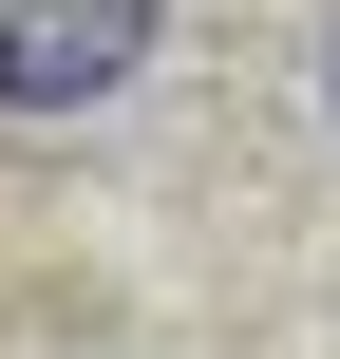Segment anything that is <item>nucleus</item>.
<instances>
[{
    "label": "nucleus",
    "mask_w": 340,
    "mask_h": 359,
    "mask_svg": "<svg viewBox=\"0 0 340 359\" xmlns=\"http://www.w3.org/2000/svg\"><path fill=\"white\" fill-rule=\"evenodd\" d=\"M322 95H340V38H322Z\"/></svg>",
    "instance_id": "obj_2"
},
{
    "label": "nucleus",
    "mask_w": 340,
    "mask_h": 359,
    "mask_svg": "<svg viewBox=\"0 0 340 359\" xmlns=\"http://www.w3.org/2000/svg\"><path fill=\"white\" fill-rule=\"evenodd\" d=\"M151 57V0H0V114H114Z\"/></svg>",
    "instance_id": "obj_1"
}]
</instances>
